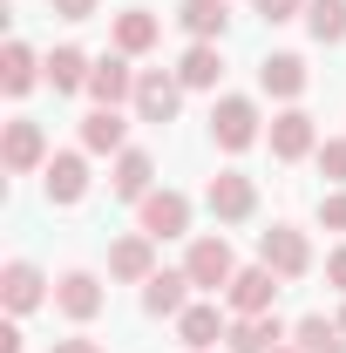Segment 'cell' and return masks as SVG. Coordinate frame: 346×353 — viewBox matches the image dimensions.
Masks as SVG:
<instances>
[{
    "label": "cell",
    "mask_w": 346,
    "mask_h": 353,
    "mask_svg": "<svg viewBox=\"0 0 346 353\" xmlns=\"http://www.w3.org/2000/svg\"><path fill=\"white\" fill-rule=\"evenodd\" d=\"M319 170L333 176V183H346V143H326L319 150Z\"/></svg>",
    "instance_id": "83f0119b"
},
{
    "label": "cell",
    "mask_w": 346,
    "mask_h": 353,
    "mask_svg": "<svg viewBox=\"0 0 346 353\" xmlns=\"http://www.w3.org/2000/svg\"><path fill=\"white\" fill-rule=\"evenodd\" d=\"M176 21H183V28H190L197 41H211V34H224L231 7H224V0H183V7H176Z\"/></svg>",
    "instance_id": "44dd1931"
},
{
    "label": "cell",
    "mask_w": 346,
    "mask_h": 353,
    "mask_svg": "<svg viewBox=\"0 0 346 353\" xmlns=\"http://www.w3.org/2000/svg\"><path fill=\"white\" fill-rule=\"evenodd\" d=\"M258 259L272 265L278 279H299L305 265H312V252H305V238H299V231H292V224H272V231H265V238H258Z\"/></svg>",
    "instance_id": "277c9868"
},
{
    "label": "cell",
    "mask_w": 346,
    "mask_h": 353,
    "mask_svg": "<svg viewBox=\"0 0 346 353\" xmlns=\"http://www.w3.org/2000/svg\"><path fill=\"white\" fill-rule=\"evenodd\" d=\"M305 14V0H258V21H292Z\"/></svg>",
    "instance_id": "f546056e"
},
{
    "label": "cell",
    "mask_w": 346,
    "mask_h": 353,
    "mask_svg": "<svg viewBox=\"0 0 346 353\" xmlns=\"http://www.w3.org/2000/svg\"><path fill=\"white\" fill-rule=\"evenodd\" d=\"M0 353H21V326H0Z\"/></svg>",
    "instance_id": "d6a6232c"
},
{
    "label": "cell",
    "mask_w": 346,
    "mask_h": 353,
    "mask_svg": "<svg viewBox=\"0 0 346 353\" xmlns=\"http://www.w3.org/2000/svg\"><path fill=\"white\" fill-rule=\"evenodd\" d=\"M150 176H156V163H150L143 150H123V157H116V197L143 204V197H150Z\"/></svg>",
    "instance_id": "d6986e66"
},
{
    "label": "cell",
    "mask_w": 346,
    "mask_h": 353,
    "mask_svg": "<svg viewBox=\"0 0 346 353\" xmlns=\"http://www.w3.org/2000/svg\"><path fill=\"white\" fill-rule=\"evenodd\" d=\"M204 204H211V218L238 224V218H252V204H258V190H252V176L224 170V176H211V190H204Z\"/></svg>",
    "instance_id": "5b68a950"
},
{
    "label": "cell",
    "mask_w": 346,
    "mask_h": 353,
    "mask_svg": "<svg viewBox=\"0 0 346 353\" xmlns=\"http://www.w3.org/2000/svg\"><path fill=\"white\" fill-rule=\"evenodd\" d=\"M0 82H7V95H28V88H34V48H28V41H7V54H0Z\"/></svg>",
    "instance_id": "d4e9b609"
},
{
    "label": "cell",
    "mask_w": 346,
    "mask_h": 353,
    "mask_svg": "<svg viewBox=\"0 0 346 353\" xmlns=\"http://www.w3.org/2000/svg\"><path fill=\"white\" fill-rule=\"evenodd\" d=\"M150 245H156L150 231H136V238H123V245L109 252V272H116V279H156V265H150Z\"/></svg>",
    "instance_id": "ac0fdd59"
},
{
    "label": "cell",
    "mask_w": 346,
    "mask_h": 353,
    "mask_svg": "<svg viewBox=\"0 0 346 353\" xmlns=\"http://www.w3.org/2000/svg\"><path fill=\"white\" fill-rule=\"evenodd\" d=\"M82 190H88V163L82 157H48V197H54V204H75Z\"/></svg>",
    "instance_id": "2e32d148"
},
{
    "label": "cell",
    "mask_w": 346,
    "mask_h": 353,
    "mask_svg": "<svg viewBox=\"0 0 346 353\" xmlns=\"http://www.w3.org/2000/svg\"><path fill=\"white\" fill-rule=\"evenodd\" d=\"M217 75H224V61H217L211 41H197L190 54H183V68H176V82H183V88H217Z\"/></svg>",
    "instance_id": "603a6c76"
},
{
    "label": "cell",
    "mask_w": 346,
    "mask_h": 353,
    "mask_svg": "<svg viewBox=\"0 0 346 353\" xmlns=\"http://www.w3.org/2000/svg\"><path fill=\"white\" fill-rule=\"evenodd\" d=\"M326 279H333V285L346 292V252H333V259H326Z\"/></svg>",
    "instance_id": "1f68e13d"
},
{
    "label": "cell",
    "mask_w": 346,
    "mask_h": 353,
    "mask_svg": "<svg viewBox=\"0 0 346 353\" xmlns=\"http://www.w3.org/2000/svg\"><path fill=\"white\" fill-rule=\"evenodd\" d=\"M54 353H95V340H54Z\"/></svg>",
    "instance_id": "836d02e7"
},
{
    "label": "cell",
    "mask_w": 346,
    "mask_h": 353,
    "mask_svg": "<svg viewBox=\"0 0 346 353\" xmlns=\"http://www.w3.org/2000/svg\"><path fill=\"white\" fill-rule=\"evenodd\" d=\"M299 353H346V333L312 312V319H299Z\"/></svg>",
    "instance_id": "4316f807"
},
{
    "label": "cell",
    "mask_w": 346,
    "mask_h": 353,
    "mask_svg": "<svg viewBox=\"0 0 346 353\" xmlns=\"http://www.w3.org/2000/svg\"><path fill=\"white\" fill-rule=\"evenodd\" d=\"M176 102H183V82H176V75H163V68L136 75V116H143V123H170Z\"/></svg>",
    "instance_id": "7a4b0ae2"
},
{
    "label": "cell",
    "mask_w": 346,
    "mask_h": 353,
    "mask_svg": "<svg viewBox=\"0 0 346 353\" xmlns=\"http://www.w3.org/2000/svg\"><path fill=\"white\" fill-rule=\"evenodd\" d=\"M54 306L68 312V319H95V312H102V285H95V272H61Z\"/></svg>",
    "instance_id": "9c48e42d"
},
{
    "label": "cell",
    "mask_w": 346,
    "mask_h": 353,
    "mask_svg": "<svg viewBox=\"0 0 346 353\" xmlns=\"http://www.w3.org/2000/svg\"><path fill=\"white\" fill-rule=\"evenodd\" d=\"M54 14H61V21H88V14H95V0H54Z\"/></svg>",
    "instance_id": "4dcf8cb0"
},
{
    "label": "cell",
    "mask_w": 346,
    "mask_h": 353,
    "mask_svg": "<svg viewBox=\"0 0 346 353\" xmlns=\"http://www.w3.org/2000/svg\"><path fill=\"white\" fill-rule=\"evenodd\" d=\"M0 292H7V312L41 306V272H34L28 259H14V265H7V279H0Z\"/></svg>",
    "instance_id": "ffe728a7"
},
{
    "label": "cell",
    "mask_w": 346,
    "mask_h": 353,
    "mask_svg": "<svg viewBox=\"0 0 346 353\" xmlns=\"http://www.w3.org/2000/svg\"><path fill=\"white\" fill-rule=\"evenodd\" d=\"M150 41H156V21H150L143 7H130V14H116V48H123V54H143Z\"/></svg>",
    "instance_id": "484cf974"
},
{
    "label": "cell",
    "mask_w": 346,
    "mask_h": 353,
    "mask_svg": "<svg viewBox=\"0 0 346 353\" xmlns=\"http://www.w3.org/2000/svg\"><path fill=\"white\" fill-rule=\"evenodd\" d=\"M224 340H231V353H272V347H278V319H272V312L231 319V333H224Z\"/></svg>",
    "instance_id": "5bb4252c"
},
{
    "label": "cell",
    "mask_w": 346,
    "mask_h": 353,
    "mask_svg": "<svg viewBox=\"0 0 346 353\" xmlns=\"http://www.w3.org/2000/svg\"><path fill=\"white\" fill-rule=\"evenodd\" d=\"M0 163H7V170H34V163H41V123H28V116H21V123H7Z\"/></svg>",
    "instance_id": "7c38bea8"
},
{
    "label": "cell",
    "mask_w": 346,
    "mask_h": 353,
    "mask_svg": "<svg viewBox=\"0 0 346 353\" xmlns=\"http://www.w3.org/2000/svg\"><path fill=\"white\" fill-rule=\"evenodd\" d=\"M183 272H190V285H204V292H224L238 272H231V245L224 238H197L190 245V259H183Z\"/></svg>",
    "instance_id": "6da1fadb"
},
{
    "label": "cell",
    "mask_w": 346,
    "mask_h": 353,
    "mask_svg": "<svg viewBox=\"0 0 346 353\" xmlns=\"http://www.w3.org/2000/svg\"><path fill=\"white\" fill-rule=\"evenodd\" d=\"M258 82H265V95H285V102H292V95L305 88V61L299 54H265Z\"/></svg>",
    "instance_id": "e0dca14e"
},
{
    "label": "cell",
    "mask_w": 346,
    "mask_h": 353,
    "mask_svg": "<svg viewBox=\"0 0 346 353\" xmlns=\"http://www.w3.org/2000/svg\"><path fill=\"white\" fill-rule=\"evenodd\" d=\"M211 136L224 143V150H245V143L258 136V109H252L245 95H224V102L211 109Z\"/></svg>",
    "instance_id": "8992f818"
},
{
    "label": "cell",
    "mask_w": 346,
    "mask_h": 353,
    "mask_svg": "<svg viewBox=\"0 0 346 353\" xmlns=\"http://www.w3.org/2000/svg\"><path fill=\"white\" fill-rule=\"evenodd\" d=\"M88 95L102 102V109H116V102H136V75L123 54H109V61H95V75H88Z\"/></svg>",
    "instance_id": "ba28073f"
},
{
    "label": "cell",
    "mask_w": 346,
    "mask_h": 353,
    "mask_svg": "<svg viewBox=\"0 0 346 353\" xmlns=\"http://www.w3.org/2000/svg\"><path fill=\"white\" fill-rule=\"evenodd\" d=\"M312 150V116L305 109H285V116H272V157H305Z\"/></svg>",
    "instance_id": "8fae6325"
},
{
    "label": "cell",
    "mask_w": 346,
    "mask_h": 353,
    "mask_svg": "<svg viewBox=\"0 0 346 353\" xmlns=\"http://www.w3.org/2000/svg\"><path fill=\"white\" fill-rule=\"evenodd\" d=\"M272 292H278V272L272 265H252V272H238L231 285H224V299L238 319H252V312H272Z\"/></svg>",
    "instance_id": "3957f363"
},
{
    "label": "cell",
    "mask_w": 346,
    "mask_h": 353,
    "mask_svg": "<svg viewBox=\"0 0 346 353\" xmlns=\"http://www.w3.org/2000/svg\"><path fill=\"white\" fill-rule=\"evenodd\" d=\"M183 224H190V197L183 190H150L143 197V231L150 238H183Z\"/></svg>",
    "instance_id": "52a82bcc"
},
{
    "label": "cell",
    "mask_w": 346,
    "mask_h": 353,
    "mask_svg": "<svg viewBox=\"0 0 346 353\" xmlns=\"http://www.w3.org/2000/svg\"><path fill=\"white\" fill-rule=\"evenodd\" d=\"M183 285H190V272H156V279H143V312H150V319H176V312H183Z\"/></svg>",
    "instance_id": "30bf717a"
},
{
    "label": "cell",
    "mask_w": 346,
    "mask_h": 353,
    "mask_svg": "<svg viewBox=\"0 0 346 353\" xmlns=\"http://www.w3.org/2000/svg\"><path fill=\"white\" fill-rule=\"evenodd\" d=\"M176 333H183V347H211V340H224V333H231V326H224V312L217 306H183L176 312Z\"/></svg>",
    "instance_id": "4fadbf2b"
},
{
    "label": "cell",
    "mask_w": 346,
    "mask_h": 353,
    "mask_svg": "<svg viewBox=\"0 0 346 353\" xmlns=\"http://www.w3.org/2000/svg\"><path fill=\"white\" fill-rule=\"evenodd\" d=\"M312 41H346V0H305Z\"/></svg>",
    "instance_id": "cb8c5ba5"
},
{
    "label": "cell",
    "mask_w": 346,
    "mask_h": 353,
    "mask_svg": "<svg viewBox=\"0 0 346 353\" xmlns=\"http://www.w3.org/2000/svg\"><path fill=\"white\" fill-rule=\"evenodd\" d=\"M123 136H130V123H123L116 109H95L82 123V150H95V157H102V150H123Z\"/></svg>",
    "instance_id": "7402d4cb"
},
{
    "label": "cell",
    "mask_w": 346,
    "mask_h": 353,
    "mask_svg": "<svg viewBox=\"0 0 346 353\" xmlns=\"http://www.w3.org/2000/svg\"><path fill=\"white\" fill-rule=\"evenodd\" d=\"M319 224H326V231H346V190H333V197L319 204Z\"/></svg>",
    "instance_id": "f1b7e54d"
},
{
    "label": "cell",
    "mask_w": 346,
    "mask_h": 353,
    "mask_svg": "<svg viewBox=\"0 0 346 353\" xmlns=\"http://www.w3.org/2000/svg\"><path fill=\"white\" fill-rule=\"evenodd\" d=\"M340 333H346V312H340Z\"/></svg>",
    "instance_id": "d590c367"
},
{
    "label": "cell",
    "mask_w": 346,
    "mask_h": 353,
    "mask_svg": "<svg viewBox=\"0 0 346 353\" xmlns=\"http://www.w3.org/2000/svg\"><path fill=\"white\" fill-rule=\"evenodd\" d=\"M88 75H95V61H88L82 48H54V54H48V82H54V95L88 88Z\"/></svg>",
    "instance_id": "9a60e30c"
},
{
    "label": "cell",
    "mask_w": 346,
    "mask_h": 353,
    "mask_svg": "<svg viewBox=\"0 0 346 353\" xmlns=\"http://www.w3.org/2000/svg\"><path fill=\"white\" fill-rule=\"evenodd\" d=\"M272 353H299V347H272Z\"/></svg>",
    "instance_id": "e575fe53"
}]
</instances>
